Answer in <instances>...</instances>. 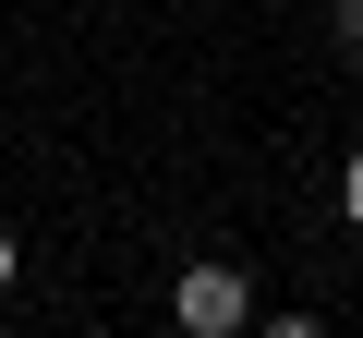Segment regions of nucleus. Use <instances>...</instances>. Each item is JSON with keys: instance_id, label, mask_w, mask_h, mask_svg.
Listing matches in <instances>:
<instances>
[{"instance_id": "f257e3e1", "label": "nucleus", "mask_w": 363, "mask_h": 338, "mask_svg": "<svg viewBox=\"0 0 363 338\" xmlns=\"http://www.w3.org/2000/svg\"><path fill=\"white\" fill-rule=\"evenodd\" d=\"M169 314L194 326V338H230V326L255 314V290H242V266H218V254H206V266H182V290H169Z\"/></svg>"}, {"instance_id": "f03ea898", "label": "nucleus", "mask_w": 363, "mask_h": 338, "mask_svg": "<svg viewBox=\"0 0 363 338\" xmlns=\"http://www.w3.org/2000/svg\"><path fill=\"white\" fill-rule=\"evenodd\" d=\"M339 49H351V61H363V0H339Z\"/></svg>"}, {"instance_id": "7ed1b4c3", "label": "nucleus", "mask_w": 363, "mask_h": 338, "mask_svg": "<svg viewBox=\"0 0 363 338\" xmlns=\"http://www.w3.org/2000/svg\"><path fill=\"white\" fill-rule=\"evenodd\" d=\"M339 206H351V230H363V157H351V169H339Z\"/></svg>"}, {"instance_id": "20e7f679", "label": "nucleus", "mask_w": 363, "mask_h": 338, "mask_svg": "<svg viewBox=\"0 0 363 338\" xmlns=\"http://www.w3.org/2000/svg\"><path fill=\"white\" fill-rule=\"evenodd\" d=\"M0 290H13V242H0Z\"/></svg>"}]
</instances>
